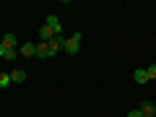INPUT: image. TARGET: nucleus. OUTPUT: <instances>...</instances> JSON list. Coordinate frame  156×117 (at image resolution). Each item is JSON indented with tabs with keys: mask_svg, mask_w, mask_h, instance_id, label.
Instances as JSON below:
<instances>
[{
	"mask_svg": "<svg viewBox=\"0 0 156 117\" xmlns=\"http://www.w3.org/2000/svg\"><path fill=\"white\" fill-rule=\"evenodd\" d=\"M3 44H5L8 50H16V34H5V37H3Z\"/></svg>",
	"mask_w": 156,
	"mask_h": 117,
	"instance_id": "9d476101",
	"label": "nucleus"
},
{
	"mask_svg": "<svg viewBox=\"0 0 156 117\" xmlns=\"http://www.w3.org/2000/svg\"><path fill=\"white\" fill-rule=\"evenodd\" d=\"M21 55H26V57L37 55V44H34V42H26V44H21Z\"/></svg>",
	"mask_w": 156,
	"mask_h": 117,
	"instance_id": "1a4fd4ad",
	"label": "nucleus"
},
{
	"mask_svg": "<svg viewBox=\"0 0 156 117\" xmlns=\"http://www.w3.org/2000/svg\"><path fill=\"white\" fill-rule=\"evenodd\" d=\"M11 81L13 83H23V81H26V70H18V68L11 70Z\"/></svg>",
	"mask_w": 156,
	"mask_h": 117,
	"instance_id": "6e6552de",
	"label": "nucleus"
},
{
	"mask_svg": "<svg viewBox=\"0 0 156 117\" xmlns=\"http://www.w3.org/2000/svg\"><path fill=\"white\" fill-rule=\"evenodd\" d=\"M133 81L135 83H148V73L143 68H138V70H133Z\"/></svg>",
	"mask_w": 156,
	"mask_h": 117,
	"instance_id": "39448f33",
	"label": "nucleus"
},
{
	"mask_svg": "<svg viewBox=\"0 0 156 117\" xmlns=\"http://www.w3.org/2000/svg\"><path fill=\"white\" fill-rule=\"evenodd\" d=\"M3 60H8V62H13V60H16V50H8V55L3 57Z\"/></svg>",
	"mask_w": 156,
	"mask_h": 117,
	"instance_id": "ddd939ff",
	"label": "nucleus"
},
{
	"mask_svg": "<svg viewBox=\"0 0 156 117\" xmlns=\"http://www.w3.org/2000/svg\"><path fill=\"white\" fill-rule=\"evenodd\" d=\"M5 55H8V47L3 44V42H0V57H5Z\"/></svg>",
	"mask_w": 156,
	"mask_h": 117,
	"instance_id": "2eb2a0df",
	"label": "nucleus"
},
{
	"mask_svg": "<svg viewBox=\"0 0 156 117\" xmlns=\"http://www.w3.org/2000/svg\"><path fill=\"white\" fill-rule=\"evenodd\" d=\"M13 81H11V73H0V89H8Z\"/></svg>",
	"mask_w": 156,
	"mask_h": 117,
	"instance_id": "9b49d317",
	"label": "nucleus"
},
{
	"mask_svg": "<svg viewBox=\"0 0 156 117\" xmlns=\"http://www.w3.org/2000/svg\"><path fill=\"white\" fill-rule=\"evenodd\" d=\"M52 37H57V34L52 31L50 26H42V29H39V39H42V42H50Z\"/></svg>",
	"mask_w": 156,
	"mask_h": 117,
	"instance_id": "0eeeda50",
	"label": "nucleus"
},
{
	"mask_svg": "<svg viewBox=\"0 0 156 117\" xmlns=\"http://www.w3.org/2000/svg\"><path fill=\"white\" fill-rule=\"evenodd\" d=\"M47 44H50V50H52V55H57V52H60V50H65V39H62L60 34H57V37H52L50 42H47Z\"/></svg>",
	"mask_w": 156,
	"mask_h": 117,
	"instance_id": "f03ea898",
	"label": "nucleus"
},
{
	"mask_svg": "<svg viewBox=\"0 0 156 117\" xmlns=\"http://www.w3.org/2000/svg\"><path fill=\"white\" fill-rule=\"evenodd\" d=\"M128 117H143V112H140V109H133V112H128Z\"/></svg>",
	"mask_w": 156,
	"mask_h": 117,
	"instance_id": "4468645a",
	"label": "nucleus"
},
{
	"mask_svg": "<svg viewBox=\"0 0 156 117\" xmlns=\"http://www.w3.org/2000/svg\"><path fill=\"white\" fill-rule=\"evenodd\" d=\"M44 26H50V29H52L55 34H60V21H57V16H55V13H50V16H47Z\"/></svg>",
	"mask_w": 156,
	"mask_h": 117,
	"instance_id": "20e7f679",
	"label": "nucleus"
},
{
	"mask_svg": "<svg viewBox=\"0 0 156 117\" xmlns=\"http://www.w3.org/2000/svg\"><path fill=\"white\" fill-rule=\"evenodd\" d=\"M146 73H148V81H154V78H156V65H151V68H146Z\"/></svg>",
	"mask_w": 156,
	"mask_h": 117,
	"instance_id": "f8f14e48",
	"label": "nucleus"
},
{
	"mask_svg": "<svg viewBox=\"0 0 156 117\" xmlns=\"http://www.w3.org/2000/svg\"><path fill=\"white\" fill-rule=\"evenodd\" d=\"M78 50H81V34H73V37H68L65 39V52H68V55H76V52Z\"/></svg>",
	"mask_w": 156,
	"mask_h": 117,
	"instance_id": "f257e3e1",
	"label": "nucleus"
},
{
	"mask_svg": "<svg viewBox=\"0 0 156 117\" xmlns=\"http://www.w3.org/2000/svg\"><path fill=\"white\" fill-rule=\"evenodd\" d=\"M140 112H143V117H154V115H156L154 101H143V104H140Z\"/></svg>",
	"mask_w": 156,
	"mask_h": 117,
	"instance_id": "423d86ee",
	"label": "nucleus"
},
{
	"mask_svg": "<svg viewBox=\"0 0 156 117\" xmlns=\"http://www.w3.org/2000/svg\"><path fill=\"white\" fill-rule=\"evenodd\" d=\"M37 57H55L47 42H39V44H37Z\"/></svg>",
	"mask_w": 156,
	"mask_h": 117,
	"instance_id": "7ed1b4c3",
	"label": "nucleus"
}]
</instances>
